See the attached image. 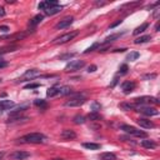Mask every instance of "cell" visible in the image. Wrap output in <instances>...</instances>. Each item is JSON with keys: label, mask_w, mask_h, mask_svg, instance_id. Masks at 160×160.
<instances>
[{"label": "cell", "mask_w": 160, "mask_h": 160, "mask_svg": "<svg viewBox=\"0 0 160 160\" xmlns=\"http://www.w3.org/2000/svg\"><path fill=\"white\" fill-rule=\"evenodd\" d=\"M45 140H46V136L41 133H30L20 138L21 143H28V144H41Z\"/></svg>", "instance_id": "cell-1"}, {"label": "cell", "mask_w": 160, "mask_h": 160, "mask_svg": "<svg viewBox=\"0 0 160 160\" xmlns=\"http://www.w3.org/2000/svg\"><path fill=\"white\" fill-rule=\"evenodd\" d=\"M121 130H124L125 133L129 135L136 136V138H148V134L145 133V131H142V130L134 128V126H130V125H121Z\"/></svg>", "instance_id": "cell-2"}, {"label": "cell", "mask_w": 160, "mask_h": 160, "mask_svg": "<svg viewBox=\"0 0 160 160\" xmlns=\"http://www.w3.org/2000/svg\"><path fill=\"white\" fill-rule=\"evenodd\" d=\"M86 101V98H84L83 95H80V94H78V95H74L73 98H70L68 101H65V106H70V108H74V106H80L83 105L84 103Z\"/></svg>", "instance_id": "cell-3"}, {"label": "cell", "mask_w": 160, "mask_h": 160, "mask_svg": "<svg viewBox=\"0 0 160 160\" xmlns=\"http://www.w3.org/2000/svg\"><path fill=\"white\" fill-rule=\"evenodd\" d=\"M134 101L138 105H142V106L150 105V104H159V99L154 96H139V98H135Z\"/></svg>", "instance_id": "cell-4"}, {"label": "cell", "mask_w": 160, "mask_h": 160, "mask_svg": "<svg viewBox=\"0 0 160 160\" xmlns=\"http://www.w3.org/2000/svg\"><path fill=\"white\" fill-rule=\"evenodd\" d=\"M39 76H41L40 70L30 69V70H26V72L23 74V76L18 79V81H26V80H33V79H35V78H39Z\"/></svg>", "instance_id": "cell-5"}, {"label": "cell", "mask_w": 160, "mask_h": 160, "mask_svg": "<svg viewBox=\"0 0 160 160\" xmlns=\"http://www.w3.org/2000/svg\"><path fill=\"white\" fill-rule=\"evenodd\" d=\"M85 67V62L84 60H73V62H70L67 67H65V72H78L81 68Z\"/></svg>", "instance_id": "cell-6"}, {"label": "cell", "mask_w": 160, "mask_h": 160, "mask_svg": "<svg viewBox=\"0 0 160 160\" xmlns=\"http://www.w3.org/2000/svg\"><path fill=\"white\" fill-rule=\"evenodd\" d=\"M79 33L78 31H73V33H68V34H64L62 36H59V38H56V39L53 40V44H65V43H68V41L70 40H73L75 36H78Z\"/></svg>", "instance_id": "cell-7"}, {"label": "cell", "mask_w": 160, "mask_h": 160, "mask_svg": "<svg viewBox=\"0 0 160 160\" xmlns=\"http://www.w3.org/2000/svg\"><path fill=\"white\" fill-rule=\"evenodd\" d=\"M136 111L142 113L143 115H147V116L159 115V110H156L155 108H152V106H138L136 108Z\"/></svg>", "instance_id": "cell-8"}, {"label": "cell", "mask_w": 160, "mask_h": 160, "mask_svg": "<svg viewBox=\"0 0 160 160\" xmlns=\"http://www.w3.org/2000/svg\"><path fill=\"white\" fill-rule=\"evenodd\" d=\"M74 23V18L73 16H67V18H64L63 20H60L58 24L55 25V29L56 30H62V29H65V28H68V26H70Z\"/></svg>", "instance_id": "cell-9"}, {"label": "cell", "mask_w": 160, "mask_h": 160, "mask_svg": "<svg viewBox=\"0 0 160 160\" xmlns=\"http://www.w3.org/2000/svg\"><path fill=\"white\" fill-rule=\"evenodd\" d=\"M30 156V154L28 152H23V150H18V152H14L9 155V158L11 160H25Z\"/></svg>", "instance_id": "cell-10"}, {"label": "cell", "mask_w": 160, "mask_h": 160, "mask_svg": "<svg viewBox=\"0 0 160 160\" xmlns=\"http://www.w3.org/2000/svg\"><path fill=\"white\" fill-rule=\"evenodd\" d=\"M136 123H138L139 126H142V128L144 129H152L155 126V124L153 123L152 120H149V119H145V118H140V119L136 120Z\"/></svg>", "instance_id": "cell-11"}, {"label": "cell", "mask_w": 160, "mask_h": 160, "mask_svg": "<svg viewBox=\"0 0 160 160\" xmlns=\"http://www.w3.org/2000/svg\"><path fill=\"white\" fill-rule=\"evenodd\" d=\"M135 86H136V84L134 81H124L121 84V90H123L124 94H129L134 90Z\"/></svg>", "instance_id": "cell-12"}, {"label": "cell", "mask_w": 160, "mask_h": 160, "mask_svg": "<svg viewBox=\"0 0 160 160\" xmlns=\"http://www.w3.org/2000/svg\"><path fill=\"white\" fill-rule=\"evenodd\" d=\"M62 138L65 140H73L76 138V134H75L74 130H70V129H64L62 131Z\"/></svg>", "instance_id": "cell-13"}, {"label": "cell", "mask_w": 160, "mask_h": 160, "mask_svg": "<svg viewBox=\"0 0 160 160\" xmlns=\"http://www.w3.org/2000/svg\"><path fill=\"white\" fill-rule=\"evenodd\" d=\"M15 106V103L11 100H0V110H9Z\"/></svg>", "instance_id": "cell-14"}, {"label": "cell", "mask_w": 160, "mask_h": 160, "mask_svg": "<svg viewBox=\"0 0 160 160\" xmlns=\"http://www.w3.org/2000/svg\"><path fill=\"white\" fill-rule=\"evenodd\" d=\"M125 34V31L123 33H116V34H113L110 36H106L105 38V40H104V44H109V43H113V41H115L116 39H119V38H121Z\"/></svg>", "instance_id": "cell-15"}, {"label": "cell", "mask_w": 160, "mask_h": 160, "mask_svg": "<svg viewBox=\"0 0 160 160\" xmlns=\"http://www.w3.org/2000/svg\"><path fill=\"white\" fill-rule=\"evenodd\" d=\"M43 19H44V15H41V14H38V15H35V16L29 21V26H31V28L36 26L38 24H39V23L43 21Z\"/></svg>", "instance_id": "cell-16"}, {"label": "cell", "mask_w": 160, "mask_h": 160, "mask_svg": "<svg viewBox=\"0 0 160 160\" xmlns=\"http://www.w3.org/2000/svg\"><path fill=\"white\" fill-rule=\"evenodd\" d=\"M62 9H63V6L62 5H56V6H54V8H50V9H48V10H45L44 13L46 14V15H55V14H58V13H60L62 11Z\"/></svg>", "instance_id": "cell-17"}, {"label": "cell", "mask_w": 160, "mask_h": 160, "mask_svg": "<svg viewBox=\"0 0 160 160\" xmlns=\"http://www.w3.org/2000/svg\"><path fill=\"white\" fill-rule=\"evenodd\" d=\"M142 147H144L145 149H155L156 148V143L154 140H143L142 142Z\"/></svg>", "instance_id": "cell-18"}, {"label": "cell", "mask_w": 160, "mask_h": 160, "mask_svg": "<svg viewBox=\"0 0 160 160\" xmlns=\"http://www.w3.org/2000/svg\"><path fill=\"white\" fill-rule=\"evenodd\" d=\"M152 40V36L150 35H143V36H139L136 38V39L134 40L135 44H144V43H148V41Z\"/></svg>", "instance_id": "cell-19"}, {"label": "cell", "mask_w": 160, "mask_h": 160, "mask_svg": "<svg viewBox=\"0 0 160 160\" xmlns=\"http://www.w3.org/2000/svg\"><path fill=\"white\" fill-rule=\"evenodd\" d=\"M72 94V88L68 86V85H64V86H59V95H70Z\"/></svg>", "instance_id": "cell-20"}, {"label": "cell", "mask_w": 160, "mask_h": 160, "mask_svg": "<svg viewBox=\"0 0 160 160\" xmlns=\"http://www.w3.org/2000/svg\"><path fill=\"white\" fill-rule=\"evenodd\" d=\"M83 147L85 149H89V150H99L101 148L100 144H96V143H84Z\"/></svg>", "instance_id": "cell-21"}, {"label": "cell", "mask_w": 160, "mask_h": 160, "mask_svg": "<svg viewBox=\"0 0 160 160\" xmlns=\"http://www.w3.org/2000/svg\"><path fill=\"white\" fill-rule=\"evenodd\" d=\"M148 28H149V24H148V23H144V24H142L140 26L136 28V29L133 31V34L134 35H139V34H142V33H144L145 30L148 29Z\"/></svg>", "instance_id": "cell-22"}, {"label": "cell", "mask_w": 160, "mask_h": 160, "mask_svg": "<svg viewBox=\"0 0 160 160\" xmlns=\"http://www.w3.org/2000/svg\"><path fill=\"white\" fill-rule=\"evenodd\" d=\"M59 95V86H53V88H49L48 91H46V96L49 98H53Z\"/></svg>", "instance_id": "cell-23"}, {"label": "cell", "mask_w": 160, "mask_h": 160, "mask_svg": "<svg viewBox=\"0 0 160 160\" xmlns=\"http://www.w3.org/2000/svg\"><path fill=\"white\" fill-rule=\"evenodd\" d=\"M101 160H116V155L114 153H103L100 155Z\"/></svg>", "instance_id": "cell-24"}, {"label": "cell", "mask_w": 160, "mask_h": 160, "mask_svg": "<svg viewBox=\"0 0 160 160\" xmlns=\"http://www.w3.org/2000/svg\"><path fill=\"white\" fill-rule=\"evenodd\" d=\"M86 118H88L89 120H91V121H98V120H100V119H101L100 114H99V113H95V111H91V113H89Z\"/></svg>", "instance_id": "cell-25"}, {"label": "cell", "mask_w": 160, "mask_h": 160, "mask_svg": "<svg viewBox=\"0 0 160 160\" xmlns=\"http://www.w3.org/2000/svg\"><path fill=\"white\" fill-rule=\"evenodd\" d=\"M139 56H140V54L138 51H130V54L126 55V60H128V62H134V60H136Z\"/></svg>", "instance_id": "cell-26"}, {"label": "cell", "mask_w": 160, "mask_h": 160, "mask_svg": "<svg viewBox=\"0 0 160 160\" xmlns=\"http://www.w3.org/2000/svg\"><path fill=\"white\" fill-rule=\"evenodd\" d=\"M85 119H86V118H85V116H83V115H75L73 120H74V123H75V124L80 125V124H84V123H85Z\"/></svg>", "instance_id": "cell-27"}, {"label": "cell", "mask_w": 160, "mask_h": 160, "mask_svg": "<svg viewBox=\"0 0 160 160\" xmlns=\"http://www.w3.org/2000/svg\"><path fill=\"white\" fill-rule=\"evenodd\" d=\"M119 108H121L123 110H133L135 106L133 104H130V103H121L119 105Z\"/></svg>", "instance_id": "cell-28"}, {"label": "cell", "mask_w": 160, "mask_h": 160, "mask_svg": "<svg viewBox=\"0 0 160 160\" xmlns=\"http://www.w3.org/2000/svg\"><path fill=\"white\" fill-rule=\"evenodd\" d=\"M100 48V44L99 43H94L91 46H89V48L84 51V54H88V53H91V51H94V50H96V49H99Z\"/></svg>", "instance_id": "cell-29"}, {"label": "cell", "mask_w": 160, "mask_h": 160, "mask_svg": "<svg viewBox=\"0 0 160 160\" xmlns=\"http://www.w3.org/2000/svg\"><path fill=\"white\" fill-rule=\"evenodd\" d=\"M76 54L75 53H68V54H63V55H60L59 56V59L60 60H69V59H72L73 56H75Z\"/></svg>", "instance_id": "cell-30"}, {"label": "cell", "mask_w": 160, "mask_h": 160, "mask_svg": "<svg viewBox=\"0 0 160 160\" xmlns=\"http://www.w3.org/2000/svg\"><path fill=\"white\" fill-rule=\"evenodd\" d=\"M128 70H129L128 65H126V64H123V65H121V67L119 68V75H125L126 73H128Z\"/></svg>", "instance_id": "cell-31"}, {"label": "cell", "mask_w": 160, "mask_h": 160, "mask_svg": "<svg viewBox=\"0 0 160 160\" xmlns=\"http://www.w3.org/2000/svg\"><path fill=\"white\" fill-rule=\"evenodd\" d=\"M34 104L36 106H40V108H46V101L43 100V99H38V100L34 101Z\"/></svg>", "instance_id": "cell-32"}, {"label": "cell", "mask_w": 160, "mask_h": 160, "mask_svg": "<svg viewBox=\"0 0 160 160\" xmlns=\"http://www.w3.org/2000/svg\"><path fill=\"white\" fill-rule=\"evenodd\" d=\"M101 109V105L99 104V103H96V101H94V103H91V110L93 111H95V113H98L99 110Z\"/></svg>", "instance_id": "cell-33"}, {"label": "cell", "mask_w": 160, "mask_h": 160, "mask_svg": "<svg viewBox=\"0 0 160 160\" xmlns=\"http://www.w3.org/2000/svg\"><path fill=\"white\" fill-rule=\"evenodd\" d=\"M39 86H40V84H38V83H35V84H28V85L24 86V89H36V88H39Z\"/></svg>", "instance_id": "cell-34"}, {"label": "cell", "mask_w": 160, "mask_h": 160, "mask_svg": "<svg viewBox=\"0 0 160 160\" xmlns=\"http://www.w3.org/2000/svg\"><path fill=\"white\" fill-rule=\"evenodd\" d=\"M145 80H152V79H155V78H156V74H147V75H144V76H143Z\"/></svg>", "instance_id": "cell-35"}, {"label": "cell", "mask_w": 160, "mask_h": 160, "mask_svg": "<svg viewBox=\"0 0 160 160\" xmlns=\"http://www.w3.org/2000/svg\"><path fill=\"white\" fill-rule=\"evenodd\" d=\"M121 23H123V20H118V21H115V23H113V24L110 25V29H114L115 26H118V25H120Z\"/></svg>", "instance_id": "cell-36"}, {"label": "cell", "mask_w": 160, "mask_h": 160, "mask_svg": "<svg viewBox=\"0 0 160 160\" xmlns=\"http://www.w3.org/2000/svg\"><path fill=\"white\" fill-rule=\"evenodd\" d=\"M98 68H96V65H90V67H88V72L89 73H93V72H95Z\"/></svg>", "instance_id": "cell-37"}, {"label": "cell", "mask_w": 160, "mask_h": 160, "mask_svg": "<svg viewBox=\"0 0 160 160\" xmlns=\"http://www.w3.org/2000/svg\"><path fill=\"white\" fill-rule=\"evenodd\" d=\"M5 9H4L3 6H0V18H4V16H5Z\"/></svg>", "instance_id": "cell-38"}, {"label": "cell", "mask_w": 160, "mask_h": 160, "mask_svg": "<svg viewBox=\"0 0 160 160\" xmlns=\"http://www.w3.org/2000/svg\"><path fill=\"white\" fill-rule=\"evenodd\" d=\"M0 30L1 31H9V26H6V25H0Z\"/></svg>", "instance_id": "cell-39"}, {"label": "cell", "mask_w": 160, "mask_h": 160, "mask_svg": "<svg viewBox=\"0 0 160 160\" xmlns=\"http://www.w3.org/2000/svg\"><path fill=\"white\" fill-rule=\"evenodd\" d=\"M105 4H106L105 1H96L95 5H96V6H103V5H105Z\"/></svg>", "instance_id": "cell-40"}, {"label": "cell", "mask_w": 160, "mask_h": 160, "mask_svg": "<svg viewBox=\"0 0 160 160\" xmlns=\"http://www.w3.org/2000/svg\"><path fill=\"white\" fill-rule=\"evenodd\" d=\"M126 49L125 48H123V49H115L114 51H115V53H123V51H125Z\"/></svg>", "instance_id": "cell-41"}, {"label": "cell", "mask_w": 160, "mask_h": 160, "mask_svg": "<svg viewBox=\"0 0 160 160\" xmlns=\"http://www.w3.org/2000/svg\"><path fill=\"white\" fill-rule=\"evenodd\" d=\"M159 11H160L159 9H156V10H155V13H154V18H155V19H156V18L159 16Z\"/></svg>", "instance_id": "cell-42"}, {"label": "cell", "mask_w": 160, "mask_h": 160, "mask_svg": "<svg viewBox=\"0 0 160 160\" xmlns=\"http://www.w3.org/2000/svg\"><path fill=\"white\" fill-rule=\"evenodd\" d=\"M116 83H118V78H115V79H114V81H113V84H111V85H110V86H111V88H114Z\"/></svg>", "instance_id": "cell-43"}, {"label": "cell", "mask_w": 160, "mask_h": 160, "mask_svg": "<svg viewBox=\"0 0 160 160\" xmlns=\"http://www.w3.org/2000/svg\"><path fill=\"white\" fill-rule=\"evenodd\" d=\"M155 31H159V23H156V25H155Z\"/></svg>", "instance_id": "cell-44"}, {"label": "cell", "mask_w": 160, "mask_h": 160, "mask_svg": "<svg viewBox=\"0 0 160 160\" xmlns=\"http://www.w3.org/2000/svg\"><path fill=\"white\" fill-rule=\"evenodd\" d=\"M3 156H4V153H3V152H0V160L3 159Z\"/></svg>", "instance_id": "cell-45"}, {"label": "cell", "mask_w": 160, "mask_h": 160, "mask_svg": "<svg viewBox=\"0 0 160 160\" xmlns=\"http://www.w3.org/2000/svg\"><path fill=\"white\" fill-rule=\"evenodd\" d=\"M1 63H4V59H3V56L0 55V64H1Z\"/></svg>", "instance_id": "cell-46"}, {"label": "cell", "mask_w": 160, "mask_h": 160, "mask_svg": "<svg viewBox=\"0 0 160 160\" xmlns=\"http://www.w3.org/2000/svg\"><path fill=\"white\" fill-rule=\"evenodd\" d=\"M54 160H64V159H54Z\"/></svg>", "instance_id": "cell-47"}, {"label": "cell", "mask_w": 160, "mask_h": 160, "mask_svg": "<svg viewBox=\"0 0 160 160\" xmlns=\"http://www.w3.org/2000/svg\"><path fill=\"white\" fill-rule=\"evenodd\" d=\"M1 81H3V79H1V78H0V83H1Z\"/></svg>", "instance_id": "cell-48"}]
</instances>
